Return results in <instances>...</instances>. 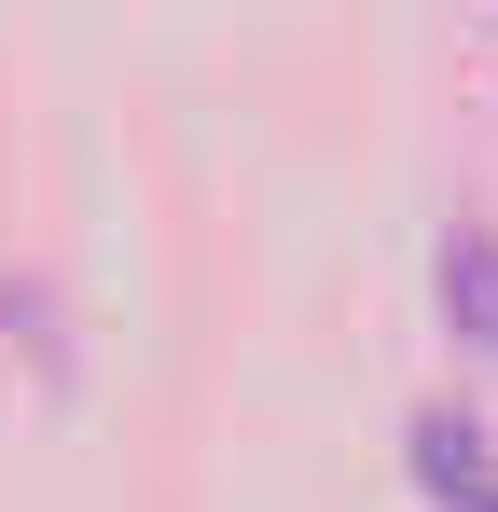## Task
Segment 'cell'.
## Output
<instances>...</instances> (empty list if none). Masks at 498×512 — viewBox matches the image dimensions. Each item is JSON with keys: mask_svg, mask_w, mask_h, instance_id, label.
<instances>
[{"mask_svg": "<svg viewBox=\"0 0 498 512\" xmlns=\"http://www.w3.org/2000/svg\"><path fill=\"white\" fill-rule=\"evenodd\" d=\"M443 319L498 346V222H443Z\"/></svg>", "mask_w": 498, "mask_h": 512, "instance_id": "obj_1", "label": "cell"}]
</instances>
